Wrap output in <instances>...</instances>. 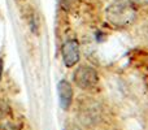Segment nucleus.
Masks as SVG:
<instances>
[{
	"instance_id": "nucleus-1",
	"label": "nucleus",
	"mask_w": 148,
	"mask_h": 130,
	"mask_svg": "<svg viewBox=\"0 0 148 130\" xmlns=\"http://www.w3.org/2000/svg\"><path fill=\"white\" fill-rule=\"evenodd\" d=\"M105 18L117 29H126L136 20V9L130 1L116 0L105 9Z\"/></svg>"
},
{
	"instance_id": "nucleus-2",
	"label": "nucleus",
	"mask_w": 148,
	"mask_h": 130,
	"mask_svg": "<svg viewBox=\"0 0 148 130\" xmlns=\"http://www.w3.org/2000/svg\"><path fill=\"white\" fill-rule=\"evenodd\" d=\"M73 81L79 89L92 90L99 83V74L90 65H81L74 70Z\"/></svg>"
},
{
	"instance_id": "nucleus-3",
	"label": "nucleus",
	"mask_w": 148,
	"mask_h": 130,
	"mask_svg": "<svg viewBox=\"0 0 148 130\" xmlns=\"http://www.w3.org/2000/svg\"><path fill=\"white\" fill-rule=\"evenodd\" d=\"M62 60L66 68H73L79 61V44L75 39H69L61 47Z\"/></svg>"
},
{
	"instance_id": "nucleus-4",
	"label": "nucleus",
	"mask_w": 148,
	"mask_h": 130,
	"mask_svg": "<svg viewBox=\"0 0 148 130\" xmlns=\"http://www.w3.org/2000/svg\"><path fill=\"white\" fill-rule=\"evenodd\" d=\"M57 94H59V103L60 107L64 111H68L72 105L73 102V87L72 85L69 83L65 79H61V81L57 83Z\"/></svg>"
},
{
	"instance_id": "nucleus-5",
	"label": "nucleus",
	"mask_w": 148,
	"mask_h": 130,
	"mask_svg": "<svg viewBox=\"0 0 148 130\" xmlns=\"http://www.w3.org/2000/svg\"><path fill=\"white\" fill-rule=\"evenodd\" d=\"M59 1H60V5H61L62 9L66 10V12L73 13L78 9L81 0H59Z\"/></svg>"
},
{
	"instance_id": "nucleus-6",
	"label": "nucleus",
	"mask_w": 148,
	"mask_h": 130,
	"mask_svg": "<svg viewBox=\"0 0 148 130\" xmlns=\"http://www.w3.org/2000/svg\"><path fill=\"white\" fill-rule=\"evenodd\" d=\"M134 7H146L148 5V0H129Z\"/></svg>"
},
{
	"instance_id": "nucleus-7",
	"label": "nucleus",
	"mask_w": 148,
	"mask_h": 130,
	"mask_svg": "<svg viewBox=\"0 0 148 130\" xmlns=\"http://www.w3.org/2000/svg\"><path fill=\"white\" fill-rule=\"evenodd\" d=\"M1 76H3V60L0 59V79H1Z\"/></svg>"
}]
</instances>
